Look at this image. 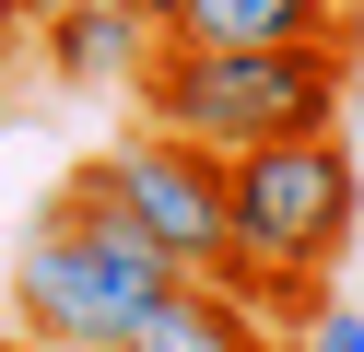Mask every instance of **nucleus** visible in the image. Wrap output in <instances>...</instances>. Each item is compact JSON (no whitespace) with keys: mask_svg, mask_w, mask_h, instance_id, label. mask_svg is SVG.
<instances>
[{"mask_svg":"<svg viewBox=\"0 0 364 352\" xmlns=\"http://www.w3.org/2000/svg\"><path fill=\"white\" fill-rule=\"evenodd\" d=\"M0 36H12V0H0Z\"/></svg>","mask_w":364,"mask_h":352,"instance_id":"nucleus-12","label":"nucleus"},{"mask_svg":"<svg viewBox=\"0 0 364 352\" xmlns=\"http://www.w3.org/2000/svg\"><path fill=\"white\" fill-rule=\"evenodd\" d=\"M118 352H282V341H270V317H247L223 282H176Z\"/></svg>","mask_w":364,"mask_h":352,"instance_id":"nucleus-7","label":"nucleus"},{"mask_svg":"<svg viewBox=\"0 0 364 352\" xmlns=\"http://www.w3.org/2000/svg\"><path fill=\"white\" fill-rule=\"evenodd\" d=\"M223 223H235V258H223V294L247 305V317H294L306 329L317 282L341 270V247H353L364 223V164L341 153V129L317 141H259V153L223 164Z\"/></svg>","mask_w":364,"mask_h":352,"instance_id":"nucleus-1","label":"nucleus"},{"mask_svg":"<svg viewBox=\"0 0 364 352\" xmlns=\"http://www.w3.org/2000/svg\"><path fill=\"white\" fill-rule=\"evenodd\" d=\"M165 36H188V47H341L353 0H176Z\"/></svg>","mask_w":364,"mask_h":352,"instance_id":"nucleus-6","label":"nucleus"},{"mask_svg":"<svg viewBox=\"0 0 364 352\" xmlns=\"http://www.w3.org/2000/svg\"><path fill=\"white\" fill-rule=\"evenodd\" d=\"M129 94H141V129L188 141V153H212V164H235V153H259V141L341 129L353 36H341V47H188V36H165Z\"/></svg>","mask_w":364,"mask_h":352,"instance_id":"nucleus-2","label":"nucleus"},{"mask_svg":"<svg viewBox=\"0 0 364 352\" xmlns=\"http://www.w3.org/2000/svg\"><path fill=\"white\" fill-rule=\"evenodd\" d=\"M36 47H48L59 82H141V59L165 47V23L141 0H71V12L36 23Z\"/></svg>","mask_w":364,"mask_h":352,"instance_id":"nucleus-5","label":"nucleus"},{"mask_svg":"<svg viewBox=\"0 0 364 352\" xmlns=\"http://www.w3.org/2000/svg\"><path fill=\"white\" fill-rule=\"evenodd\" d=\"M294 352H364V317H353V305L329 294V305H317L306 329H294Z\"/></svg>","mask_w":364,"mask_h":352,"instance_id":"nucleus-8","label":"nucleus"},{"mask_svg":"<svg viewBox=\"0 0 364 352\" xmlns=\"http://www.w3.org/2000/svg\"><path fill=\"white\" fill-rule=\"evenodd\" d=\"M0 352H71V341H36V329H0Z\"/></svg>","mask_w":364,"mask_h":352,"instance_id":"nucleus-9","label":"nucleus"},{"mask_svg":"<svg viewBox=\"0 0 364 352\" xmlns=\"http://www.w3.org/2000/svg\"><path fill=\"white\" fill-rule=\"evenodd\" d=\"M106 188H118V211L141 223V247L165 258L176 282H223L235 223H223V164H212V153L141 129V141H118V153H106Z\"/></svg>","mask_w":364,"mask_h":352,"instance_id":"nucleus-4","label":"nucleus"},{"mask_svg":"<svg viewBox=\"0 0 364 352\" xmlns=\"http://www.w3.org/2000/svg\"><path fill=\"white\" fill-rule=\"evenodd\" d=\"M141 12H153V23H176V0H141Z\"/></svg>","mask_w":364,"mask_h":352,"instance_id":"nucleus-11","label":"nucleus"},{"mask_svg":"<svg viewBox=\"0 0 364 352\" xmlns=\"http://www.w3.org/2000/svg\"><path fill=\"white\" fill-rule=\"evenodd\" d=\"M48 12H71V0H12V23H48Z\"/></svg>","mask_w":364,"mask_h":352,"instance_id":"nucleus-10","label":"nucleus"},{"mask_svg":"<svg viewBox=\"0 0 364 352\" xmlns=\"http://www.w3.org/2000/svg\"><path fill=\"white\" fill-rule=\"evenodd\" d=\"M165 294H176V270L141 247V223L118 211L106 164H82V176L48 200V223L12 247V329L71 341V352H118Z\"/></svg>","mask_w":364,"mask_h":352,"instance_id":"nucleus-3","label":"nucleus"}]
</instances>
